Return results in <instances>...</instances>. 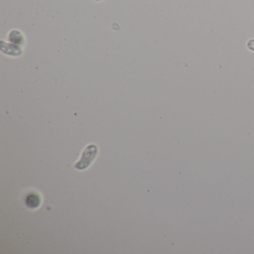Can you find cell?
I'll use <instances>...</instances> for the list:
<instances>
[{"label": "cell", "mask_w": 254, "mask_h": 254, "mask_svg": "<svg viewBox=\"0 0 254 254\" xmlns=\"http://www.w3.org/2000/svg\"><path fill=\"white\" fill-rule=\"evenodd\" d=\"M26 206L30 209H35L39 207L41 203V198L37 193L31 192L28 194L26 197Z\"/></svg>", "instance_id": "cell-1"}, {"label": "cell", "mask_w": 254, "mask_h": 254, "mask_svg": "<svg viewBox=\"0 0 254 254\" xmlns=\"http://www.w3.org/2000/svg\"><path fill=\"white\" fill-rule=\"evenodd\" d=\"M247 47H248L251 51L254 52V39L248 41V44H247Z\"/></svg>", "instance_id": "cell-2"}, {"label": "cell", "mask_w": 254, "mask_h": 254, "mask_svg": "<svg viewBox=\"0 0 254 254\" xmlns=\"http://www.w3.org/2000/svg\"><path fill=\"white\" fill-rule=\"evenodd\" d=\"M96 1H101V0H96Z\"/></svg>", "instance_id": "cell-3"}]
</instances>
